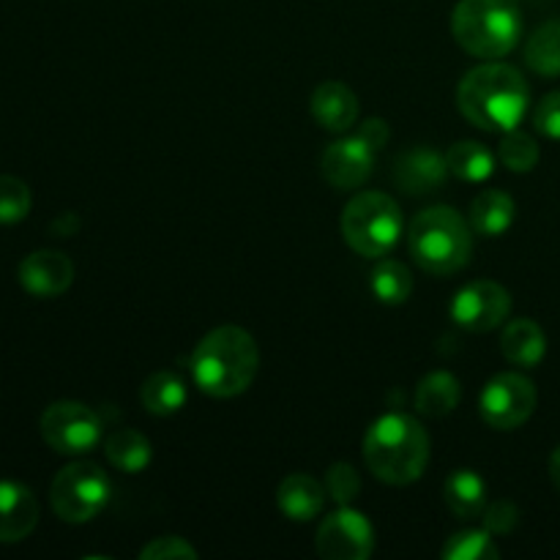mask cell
<instances>
[{"instance_id": "cell-22", "label": "cell", "mask_w": 560, "mask_h": 560, "mask_svg": "<svg viewBox=\"0 0 560 560\" xmlns=\"http://www.w3.org/2000/svg\"><path fill=\"white\" fill-rule=\"evenodd\" d=\"M104 454L124 474H142L153 459V446L142 432L118 430L104 441Z\"/></svg>"}, {"instance_id": "cell-18", "label": "cell", "mask_w": 560, "mask_h": 560, "mask_svg": "<svg viewBox=\"0 0 560 560\" xmlns=\"http://www.w3.org/2000/svg\"><path fill=\"white\" fill-rule=\"evenodd\" d=\"M501 353L509 364L525 366V370L539 366L547 353V337L539 323L530 320V317H520V320L509 323L503 328Z\"/></svg>"}, {"instance_id": "cell-29", "label": "cell", "mask_w": 560, "mask_h": 560, "mask_svg": "<svg viewBox=\"0 0 560 560\" xmlns=\"http://www.w3.org/2000/svg\"><path fill=\"white\" fill-rule=\"evenodd\" d=\"M31 189L14 175H0V224H16L31 211Z\"/></svg>"}, {"instance_id": "cell-30", "label": "cell", "mask_w": 560, "mask_h": 560, "mask_svg": "<svg viewBox=\"0 0 560 560\" xmlns=\"http://www.w3.org/2000/svg\"><path fill=\"white\" fill-rule=\"evenodd\" d=\"M326 492L337 506H350L361 492V479L353 465L334 463L326 474Z\"/></svg>"}, {"instance_id": "cell-10", "label": "cell", "mask_w": 560, "mask_h": 560, "mask_svg": "<svg viewBox=\"0 0 560 560\" xmlns=\"http://www.w3.org/2000/svg\"><path fill=\"white\" fill-rule=\"evenodd\" d=\"M375 550V528L355 509L342 506L317 528V552L328 560H366Z\"/></svg>"}, {"instance_id": "cell-5", "label": "cell", "mask_w": 560, "mask_h": 560, "mask_svg": "<svg viewBox=\"0 0 560 560\" xmlns=\"http://www.w3.org/2000/svg\"><path fill=\"white\" fill-rule=\"evenodd\" d=\"M410 255L435 277L463 271L474 255V228L454 208L435 206L413 219L408 233Z\"/></svg>"}, {"instance_id": "cell-20", "label": "cell", "mask_w": 560, "mask_h": 560, "mask_svg": "<svg viewBox=\"0 0 560 560\" xmlns=\"http://www.w3.org/2000/svg\"><path fill=\"white\" fill-rule=\"evenodd\" d=\"M517 217V206H514L512 195L501 189H487L470 202V228L474 233L485 235V238H498V235L509 233Z\"/></svg>"}, {"instance_id": "cell-21", "label": "cell", "mask_w": 560, "mask_h": 560, "mask_svg": "<svg viewBox=\"0 0 560 560\" xmlns=\"http://www.w3.org/2000/svg\"><path fill=\"white\" fill-rule=\"evenodd\" d=\"M463 388L452 372H430L416 388V410L430 419H443L459 405Z\"/></svg>"}, {"instance_id": "cell-12", "label": "cell", "mask_w": 560, "mask_h": 560, "mask_svg": "<svg viewBox=\"0 0 560 560\" xmlns=\"http://www.w3.org/2000/svg\"><path fill=\"white\" fill-rule=\"evenodd\" d=\"M375 148L364 140V137L353 135L345 140L331 142L323 153V178L334 186V189H359L375 167Z\"/></svg>"}, {"instance_id": "cell-8", "label": "cell", "mask_w": 560, "mask_h": 560, "mask_svg": "<svg viewBox=\"0 0 560 560\" xmlns=\"http://www.w3.org/2000/svg\"><path fill=\"white\" fill-rule=\"evenodd\" d=\"M102 419L88 405L52 402L42 413V438L52 452L63 457H82L102 443Z\"/></svg>"}, {"instance_id": "cell-16", "label": "cell", "mask_w": 560, "mask_h": 560, "mask_svg": "<svg viewBox=\"0 0 560 560\" xmlns=\"http://www.w3.org/2000/svg\"><path fill=\"white\" fill-rule=\"evenodd\" d=\"M312 115L317 124L334 135H345L359 120V96L345 82H320L312 93Z\"/></svg>"}, {"instance_id": "cell-28", "label": "cell", "mask_w": 560, "mask_h": 560, "mask_svg": "<svg viewBox=\"0 0 560 560\" xmlns=\"http://www.w3.org/2000/svg\"><path fill=\"white\" fill-rule=\"evenodd\" d=\"M443 558L446 560H498L501 550L495 547L490 530H463L454 534L443 547Z\"/></svg>"}, {"instance_id": "cell-27", "label": "cell", "mask_w": 560, "mask_h": 560, "mask_svg": "<svg viewBox=\"0 0 560 560\" xmlns=\"http://www.w3.org/2000/svg\"><path fill=\"white\" fill-rule=\"evenodd\" d=\"M539 156L541 151L534 137L520 129L503 131V140L498 145V159H501L503 167L512 170V173H530L539 164Z\"/></svg>"}, {"instance_id": "cell-9", "label": "cell", "mask_w": 560, "mask_h": 560, "mask_svg": "<svg viewBox=\"0 0 560 560\" xmlns=\"http://www.w3.org/2000/svg\"><path fill=\"white\" fill-rule=\"evenodd\" d=\"M536 386L530 377L520 372H503L485 386L479 397V413L485 424L492 430H517L534 416L536 410Z\"/></svg>"}, {"instance_id": "cell-33", "label": "cell", "mask_w": 560, "mask_h": 560, "mask_svg": "<svg viewBox=\"0 0 560 560\" xmlns=\"http://www.w3.org/2000/svg\"><path fill=\"white\" fill-rule=\"evenodd\" d=\"M536 129L550 140H560V91L547 93L534 113Z\"/></svg>"}, {"instance_id": "cell-6", "label": "cell", "mask_w": 560, "mask_h": 560, "mask_svg": "<svg viewBox=\"0 0 560 560\" xmlns=\"http://www.w3.org/2000/svg\"><path fill=\"white\" fill-rule=\"evenodd\" d=\"M342 238L355 255L383 257L397 246L405 219L397 200L383 191H361L342 211Z\"/></svg>"}, {"instance_id": "cell-11", "label": "cell", "mask_w": 560, "mask_h": 560, "mask_svg": "<svg viewBox=\"0 0 560 560\" xmlns=\"http://www.w3.org/2000/svg\"><path fill=\"white\" fill-rule=\"evenodd\" d=\"M512 312V295L492 279H479L459 290L452 299V320L465 331L485 334L501 326Z\"/></svg>"}, {"instance_id": "cell-4", "label": "cell", "mask_w": 560, "mask_h": 560, "mask_svg": "<svg viewBox=\"0 0 560 560\" xmlns=\"http://www.w3.org/2000/svg\"><path fill=\"white\" fill-rule=\"evenodd\" d=\"M454 42L468 55L498 60L523 36V11L514 0H459L452 11Z\"/></svg>"}, {"instance_id": "cell-13", "label": "cell", "mask_w": 560, "mask_h": 560, "mask_svg": "<svg viewBox=\"0 0 560 560\" xmlns=\"http://www.w3.org/2000/svg\"><path fill=\"white\" fill-rule=\"evenodd\" d=\"M74 282V262L55 249H38L20 262V284L36 299H55Z\"/></svg>"}, {"instance_id": "cell-26", "label": "cell", "mask_w": 560, "mask_h": 560, "mask_svg": "<svg viewBox=\"0 0 560 560\" xmlns=\"http://www.w3.org/2000/svg\"><path fill=\"white\" fill-rule=\"evenodd\" d=\"M370 288L381 304L399 306L410 299L413 293V277H410L408 266L397 260H381L370 273Z\"/></svg>"}, {"instance_id": "cell-23", "label": "cell", "mask_w": 560, "mask_h": 560, "mask_svg": "<svg viewBox=\"0 0 560 560\" xmlns=\"http://www.w3.org/2000/svg\"><path fill=\"white\" fill-rule=\"evenodd\" d=\"M186 383L175 372H156L142 383V408L153 416H173L186 405Z\"/></svg>"}, {"instance_id": "cell-24", "label": "cell", "mask_w": 560, "mask_h": 560, "mask_svg": "<svg viewBox=\"0 0 560 560\" xmlns=\"http://www.w3.org/2000/svg\"><path fill=\"white\" fill-rule=\"evenodd\" d=\"M446 164L448 173L468 180V184H481V180L492 178V173H495V156H492V151L474 140L457 142V145L448 148Z\"/></svg>"}, {"instance_id": "cell-7", "label": "cell", "mask_w": 560, "mask_h": 560, "mask_svg": "<svg viewBox=\"0 0 560 560\" xmlns=\"http://www.w3.org/2000/svg\"><path fill=\"white\" fill-rule=\"evenodd\" d=\"M109 495H113V485H109L107 474L98 468L96 463H80L66 465L58 470L49 487V503L52 512L58 514L63 523H91L93 517L107 509Z\"/></svg>"}, {"instance_id": "cell-17", "label": "cell", "mask_w": 560, "mask_h": 560, "mask_svg": "<svg viewBox=\"0 0 560 560\" xmlns=\"http://www.w3.org/2000/svg\"><path fill=\"white\" fill-rule=\"evenodd\" d=\"M323 503H326V487L317 479H312L310 474H290L279 485L277 506L293 523H310V520H315L323 512Z\"/></svg>"}, {"instance_id": "cell-2", "label": "cell", "mask_w": 560, "mask_h": 560, "mask_svg": "<svg viewBox=\"0 0 560 560\" xmlns=\"http://www.w3.org/2000/svg\"><path fill=\"white\" fill-rule=\"evenodd\" d=\"M260 372L255 337L238 326H219L191 353V377L208 397L230 399L244 394Z\"/></svg>"}, {"instance_id": "cell-31", "label": "cell", "mask_w": 560, "mask_h": 560, "mask_svg": "<svg viewBox=\"0 0 560 560\" xmlns=\"http://www.w3.org/2000/svg\"><path fill=\"white\" fill-rule=\"evenodd\" d=\"M142 560H170V558H197V550L180 536H159L140 550Z\"/></svg>"}, {"instance_id": "cell-14", "label": "cell", "mask_w": 560, "mask_h": 560, "mask_svg": "<svg viewBox=\"0 0 560 560\" xmlns=\"http://www.w3.org/2000/svg\"><path fill=\"white\" fill-rule=\"evenodd\" d=\"M448 178L446 156H441L432 148H413V151L399 153L394 162V184L405 191V195H430L438 191Z\"/></svg>"}, {"instance_id": "cell-3", "label": "cell", "mask_w": 560, "mask_h": 560, "mask_svg": "<svg viewBox=\"0 0 560 560\" xmlns=\"http://www.w3.org/2000/svg\"><path fill=\"white\" fill-rule=\"evenodd\" d=\"M366 468L386 485L405 487L421 479L430 463V435L405 413H386L364 435Z\"/></svg>"}, {"instance_id": "cell-19", "label": "cell", "mask_w": 560, "mask_h": 560, "mask_svg": "<svg viewBox=\"0 0 560 560\" xmlns=\"http://www.w3.org/2000/svg\"><path fill=\"white\" fill-rule=\"evenodd\" d=\"M443 498H446L448 512L457 520H479L485 517L487 509V485L476 470H454L443 487Z\"/></svg>"}, {"instance_id": "cell-32", "label": "cell", "mask_w": 560, "mask_h": 560, "mask_svg": "<svg viewBox=\"0 0 560 560\" xmlns=\"http://www.w3.org/2000/svg\"><path fill=\"white\" fill-rule=\"evenodd\" d=\"M520 509L512 501H495L485 509V528L495 536H506L517 528Z\"/></svg>"}, {"instance_id": "cell-15", "label": "cell", "mask_w": 560, "mask_h": 560, "mask_svg": "<svg viewBox=\"0 0 560 560\" xmlns=\"http://www.w3.org/2000/svg\"><path fill=\"white\" fill-rule=\"evenodd\" d=\"M38 523V501L20 481H0V541L27 539Z\"/></svg>"}, {"instance_id": "cell-25", "label": "cell", "mask_w": 560, "mask_h": 560, "mask_svg": "<svg viewBox=\"0 0 560 560\" xmlns=\"http://www.w3.org/2000/svg\"><path fill=\"white\" fill-rule=\"evenodd\" d=\"M525 63L541 77H560V20H550L525 42Z\"/></svg>"}, {"instance_id": "cell-1", "label": "cell", "mask_w": 560, "mask_h": 560, "mask_svg": "<svg viewBox=\"0 0 560 560\" xmlns=\"http://www.w3.org/2000/svg\"><path fill=\"white\" fill-rule=\"evenodd\" d=\"M530 91L523 74L501 60H487L463 77L457 107L465 118L485 131H512L528 113Z\"/></svg>"}, {"instance_id": "cell-35", "label": "cell", "mask_w": 560, "mask_h": 560, "mask_svg": "<svg viewBox=\"0 0 560 560\" xmlns=\"http://www.w3.org/2000/svg\"><path fill=\"white\" fill-rule=\"evenodd\" d=\"M550 479H552V485L560 490V446L552 452V457H550Z\"/></svg>"}, {"instance_id": "cell-34", "label": "cell", "mask_w": 560, "mask_h": 560, "mask_svg": "<svg viewBox=\"0 0 560 560\" xmlns=\"http://www.w3.org/2000/svg\"><path fill=\"white\" fill-rule=\"evenodd\" d=\"M388 135H392V131H388L386 120H381V118H370L364 126H361V131H359V137H364V140L370 142L375 151H381V148L386 145Z\"/></svg>"}]
</instances>
